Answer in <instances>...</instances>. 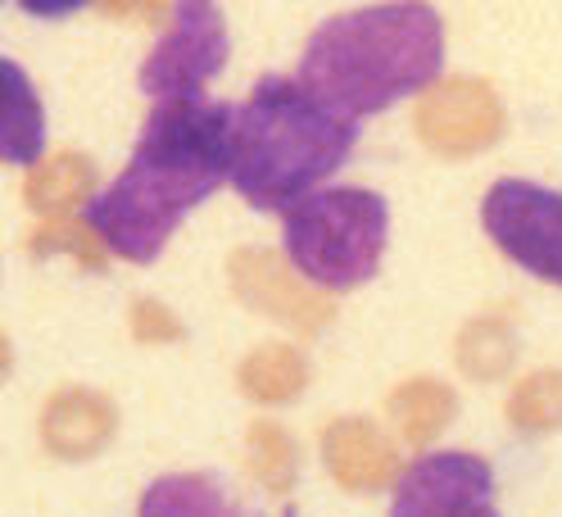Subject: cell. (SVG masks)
Returning <instances> with one entry per match:
<instances>
[{"label": "cell", "mask_w": 562, "mask_h": 517, "mask_svg": "<svg viewBox=\"0 0 562 517\" xmlns=\"http://www.w3.org/2000/svg\"><path fill=\"white\" fill-rule=\"evenodd\" d=\"M232 105L209 95L159 100L110 191L87 204L100 246L127 263H155L178 223L227 182Z\"/></svg>", "instance_id": "cell-1"}, {"label": "cell", "mask_w": 562, "mask_h": 517, "mask_svg": "<svg viewBox=\"0 0 562 517\" xmlns=\"http://www.w3.org/2000/svg\"><path fill=\"white\" fill-rule=\"evenodd\" d=\"M445 23L431 5H363L313 27L300 55V87L345 119L391 110L440 82Z\"/></svg>", "instance_id": "cell-2"}, {"label": "cell", "mask_w": 562, "mask_h": 517, "mask_svg": "<svg viewBox=\"0 0 562 517\" xmlns=\"http://www.w3.org/2000/svg\"><path fill=\"white\" fill-rule=\"evenodd\" d=\"M413 132H417V142L440 159L485 155L490 146H499V136L508 132L504 95L495 82L476 78V74L440 78L417 95Z\"/></svg>", "instance_id": "cell-6"}, {"label": "cell", "mask_w": 562, "mask_h": 517, "mask_svg": "<svg viewBox=\"0 0 562 517\" xmlns=\"http://www.w3.org/2000/svg\"><path fill=\"white\" fill-rule=\"evenodd\" d=\"M37 436L50 459L87 463L110 450V440L119 436V404L95 386H55L42 404Z\"/></svg>", "instance_id": "cell-10"}, {"label": "cell", "mask_w": 562, "mask_h": 517, "mask_svg": "<svg viewBox=\"0 0 562 517\" xmlns=\"http://www.w3.org/2000/svg\"><path fill=\"white\" fill-rule=\"evenodd\" d=\"M517 355H521V340H517L513 308H481V314H472L459 327V336H453V363H459V372L476 386L504 382Z\"/></svg>", "instance_id": "cell-15"}, {"label": "cell", "mask_w": 562, "mask_h": 517, "mask_svg": "<svg viewBox=\"0 0 562 517\" xmlns=\"http://www.w3.org/2000/svg\"><path fill=\"white\" fill-rule=\"evenodd\" d=\"M481 227L517 268L562 286V191L499 178L481 200Z\"/></svg>", "instance_id": "cell-5"}, {"label": "cell", "mask_w": 562, "mask_h": 517, "mask_svg": "<svg viewBox=\"0 0 562 517\" xmlns=\"http://www.w3.org/2000/svg\"><path fill=\"white\" fill-rule=\"evenodd\" d=\"M385 236H391V204L368 187L313 191L281 218L291 268L327 295L355 291L368 278H376Z\"/></svg>", "instance_id": "cell-4"}, {"label": "cell", "mask_w": 562, "mask_h": 517, "mask_svg": "<svg viewBox=\"0 0 562 517\" xmlns=\"http://www.w3.org/2000/svg\"><path fill=\"white\" fill-rule=\"evenodd\" d=\"M46 150V110L32 78L0 55V164L32 168Z\"/></svg>", "instance_id": "cell-14"}, {"label": "cell", "mask_w": 562, "mask_h": 517, "mask_svg": "<svg viewBox=\"0 0 562 517\" xmlns=\"http://www.w3.org/2000/svg\"><path fill=\"white\" fill-rule=\"evenodd\" d=\"M504 418L517 436H549L562 427V368H531L521 372L508 400Z\"/></svg>", "instance_id": "cell-18"}, {"label": "cell", "mask_w": 562, "mask_h": 517, "mask_svg": "<svg viewBox=\"0 0 562 517\" xmlns=\"http://www.w3.org/2000/svg\"><path fill=\"white\" fill-rule=\"evenodd\" d=\"M227 282H232V291L245 308H255V314H263L281 327H295L300 336H318L336 318V300L318 286H308L291 268V259L268 250V246L232 250Z\"/></svg>", "instance_id": "cell-9"}, {"label": "cell", "mask_w": 562, "mask_h": 517, "mask_svg": "<svg viewBox=\"0 0 562 517\" xmlns=\"http://www.w3.org/2000/svg\"><path fill=\"white\" fill-rule=\"evenodd\" d=\"M391 517H504L495 472L472 450H427L400 472Z\"/></svg>", "instance_id": "cell-8"}, {"label": "cell", "mask_w": 562, "mask_h": 517, "mask_svg": "<svg viewBox=\"0 0 562 517\" xmlns=\"http://www.w3.org/2000/svg\"><path fill=\"white\" fill-rule=\"evenodd\" d=\"M27 255L32 259H50V255H68L78 268L95 272L110 263V250L100 246V236L91 232V223H78V218H55L37 232H27Z\"/></svg>", "instance_id": "cell-20"}, {"label": "cell", "mask_w": 562, "mask_h": 517, "mask_svg": "<svg viewBox=\"0 0 562 517\" xmlns=\"http://www.w3.org/2000/svg\"><path fill=\"white\" fill-rule=\"evenodd\" d=\"M14 372V345H10V331L0 327V382Z\"/></svg>", "instance_id": "cell-22"}, {"label": "cell", "mask_w": 562, "mask_h": 517, "mask_svg": "<svg viewBox=\"0 0 562 517\" xmlns=\"http://www.w3.org/2000/svg\"><path fill=\"white\" fill-rule=\"evenodd\" d=\"M308 376H313V368H308V355L300 345L263 340L236 363V391L263 408H281V404H295L304 395Z\"/></svg>", "instance_id": "cell-16"}, {"label": "cell", "mask_w": 562, "mask_h": 517, "mask_svg": "<svg viewBox=\"0 0 562 517\" xmlns=\"http://www.w3.org/2000/svg\"><path fill=\"white\" fill-rule=\"evenodd\" d=\"M227 64V23L223 10L187 0V5L168 10V27L155 42V50L140 64V91L155 105L159 100H191L204 95L209 78Z\"/></svg>", "instance_id": "cell-7"}, {"label": "cell", "mask_w": 562, "mask_h": 517, "mask_svg": "<svg viewBox=\"0 0 562 517\" xmlns=\"http://www.w3.org/2000/svg\"><path fill=\"white\" fill-rule=\"evenodd\" d=\"M136 517H250L209 472H168L140 491Z\"/></svg>", "instance_id": "cell-17"}, {"label": "cell", "mask_w": 562, "mask_h": 517, "mask_svg": "<svg viewBox=\"0 0 562 517\" xmlns=\"http://www.w3.org/2000/svg\"><path fill=\"white\" fill-rule=\"evenodd\" d=\"M323 468L349 495H376L391 481H400V445L385 436L381 423L363 413H340L323 427Z\"/></svg>", "instance_id": "cell-11"}, {"label": "cell", "mask_w": 562, "mask_h": 517, "mask_svg": "<svg viewBox=\"0 0 562 517\" xmlns=\"http://www.w3.org/2000/svg\"><path fill=\"white\" fill-rule=\"evenodd\" d=\"M245 468H250V476L268 495H291L295 476H300L295 436L281 423H272V418L250 423V431H245Z\"/></svg>", "instance_id": "cell-19"}, {"label": "cell", "mask_w": 562, "mask_h": 517, "mask_svg": "<svg viewBox=\"0 0 562 517\" xmlns=\"http://www.w3.org/2000/svg\"><path fill=\"white\" fill-rule=\"evenodd\" d=\"M385 418H391L395 436L413 450H427L445 436V427L459 418V391L445 376H404V382L385 395Z\"/></svg>", "instance_id": "cell-13"}, {"label": "cell", "mask_w": 562, "mask_h": 517, "mask_svg": "<svg viewBox=\"0 0 562 517\" xmlns=\"http://www.w3.org/2000/svg\"><path fill=\"white\" fill-rule=\"evenodd\" d=\"M127 327H132V336H136L140 345H172V340L187 336L182 318L172 314L164 300H155V295H136V300L127 304Z\"/></svg>", "instance_id": "cell-21"}, {"label": "cell", "mask_w": 562, "mask_h": 517, "mask_svg": "<svg viewBox=\"0 0 562 517\" xmlns=\"http://www.w3.org/2000/svg\"><path fill=\"white\" fill-rule=\"evenodd\" d=\"M359 142V123L327 110L295 78H263L232 110V187L255 210H291L327 182Z\"/></svg>", "instance_id": "cell-3"}, {"label": "cell", "mask_w": 562, "mask_h": 517, "mask_svg": "<svg viewBox=\"0 0 562 517\" xmlns=\"http://www.w3.org/2000/svg\"><path fill=\"white\" fill-rule=\"evenodd\" d=\"M95 159L82 155V150H55V155H42L37 164L27 168L23 178V204L32 214H42L46 223L55 218H74V210L95 200Z\"/></svg>", "instance_id": "cell-12"}]
</instances>
